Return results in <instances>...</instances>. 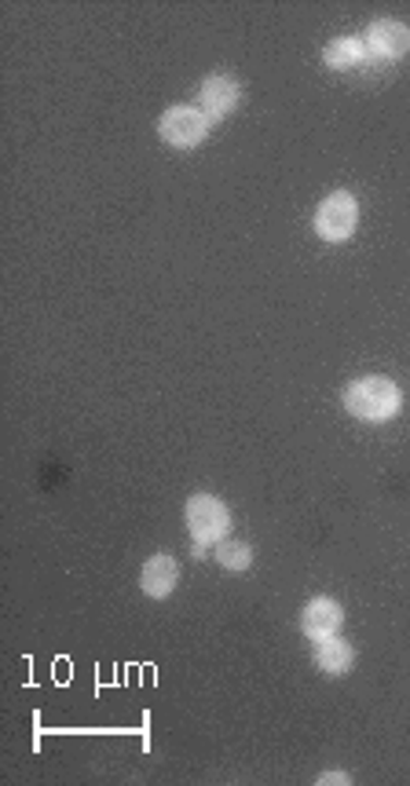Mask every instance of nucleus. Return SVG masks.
<instances>
[{"label": "nucleus", "instance_id": "4", "mask_svg": "<svg viewBox=\"0 0 410 786\" xmlns=\"http://www.w3.org/2000/svg\"><path fill=\"white\" fill-rule=\"evenodd\" d=\"M187 531H191L195 541H220L227 538V531H232V512L220 498L213 494H195L191 501H187Z\"/></svg>", "mask_w": 410, "mask_h": 786}, {"label": "nucleus", "instance_id": "8", "mask_svg": "<svg viewBox=\"0 0 410 786\" xmlns=\"http://www.w3.org/2000/svg\"><path fill=\"white\" fill-rule=\"evenodd\" d=\"M238 103H243V85H238V80L216 74V77H209L202 85V110L213 121L227 117Z\"/></svg>", "mask_w": 410, "mask_h": 786}, {"label": "nucleus", "instance_id": "3", "mask_svg": "<svg viewBox=\"0 0 410 786\" xmlns=\"http://www.w3.org/2000/svg\"><path fill=\"white\" fill-rule=\"evenodd\" d=\"M209 125H213V117H209L206 110H198V107H169L162 114V121H158V136H162L165 144L176 147V150H191V147H198L209 136Z\"/></svg>", "mask_w": 410, "mask_h": 786}, {"label": "nucleus", "instance_id": "11", "mask_svg": "<svg viewBox=\"0 0 410 786\" xmlns=\"http://www.w3.org/2000/svg\"><path fill=\"white\" fill-rule=\"evenodd\" d=\"M216 563L224 571L232 574H243L249 571V563H253V549H249V541H238V538H220L216 546Z\"/></svg>", "mask_w": 410, "mask_h": 786}, {"label": "nucleus", "instance_id": "10", "mask_svg": "<svg viewBox=\"0 0 410 786\" xmlns=\"http://www.w3.org/2000/svg\"><path fill=\"white\" fill-rule=\"evenodd\" d=\"M326 66L334 70H352L366 59V45L359 37H337L334 45H326Z\"/></svg>", "mask_w": 410, "mask_h": 786}, {"label": "nucleus", "instance_id": "7", "mask_svg": "<svg viewBox=\"0 0 410 786\" xmlns=\"http://www.w3.org/2000/svg\"><path fill=\"white\" fill-rule=\"evenodd\" d=\"M179 582V567L173 557H165V552H158L144 563V571H139V589L147 592L151 600H165L169 592L176 589Z\"/></svg>", "mask_w": 410, "mask_h": 786}, {"label": "nucleus", "instance_id": "9", "mask_svg": "<svg viewBox=\"0 0 410 786\" xmlns=\"http://www.w3.org/2000/svg\"><path fill=\"white\" fill-rule=\"evenodd\" d=\"M356 662V648L341 637H326L315 640V666L326 673V677H345Z\"/></svg>", "mask_w": 410, "mask_h": 786}, {"label": "nucleus", "instance_id": "1", "mask_svg": "<svg viewBox=\"0 0 410 786\" xmlns=\"http://www.w3.org/2000/svg\"><path fill=\"white\" fill-rule=\"evenodd\" d=\"M399 407H403V396H399L396 380L388 377H359L345 388V410L359 421H370V425L393 421Z\"/></svg>", "mask_w": 410, "mask_h": 786}, {"label": "nucleus", "instance_id": "2", "mask_svg": "<svg viewBox=\"0 0 410 786\" xmlns=\"http://www.w3.org/2000/svg\"><path fill=\"white\" fill-rule=\"evenodd\" d=\"M359 227V201L348 190H334L323 205L315 209V235L337 246V241H348Z\"/></svg>", "mask_w": 410, "mask_h": 786}, {"label": "nucleus", "instance_id": "6", "mask_svg": "<svg viewBox=\"0 0 410 786\" xmlns=\"http://www.w3.org/2000/svg\"><path fill=\"white\" fill-rule=\"evenodd\" d=\"M345 622V611L337 600L330 597H315L308 608L301 611V633L308 640H326V637H337V629H341Z\"/></svg>", "mask_w": 410, "mask_h": 786}, {"label": "nucleus", "instance_id": "5", "mask_svg": "<svg viewBox=\"0 0 410 786\" xmlns=\"http://www.w3.org/2000/svg\"><path fill=\"white\" fill-rule=\"evenodd\" d=\"M363 45H366V55L377 59V63H396V59H403L410 52V29L403 23H396V18H382V23L366 29Z\"/></svg>", "mask_w": 410, "mask_h": 786}, {"label": "nucleus", "instance_id": "12", "mask_svg": "<svg viewBox=\"0 0 410 786\" xmlns=\"http://www.w3.org/2000/svg\"><path fill=\"white\" fill-rule=\"evenodd\" d=\"M315 783H319V786H326V783H341V786H348V783H352V779H348L345 772H323V775H319Z\"/></svg>", "mask_w": 410, "mask_h": 786}]
</instances>
